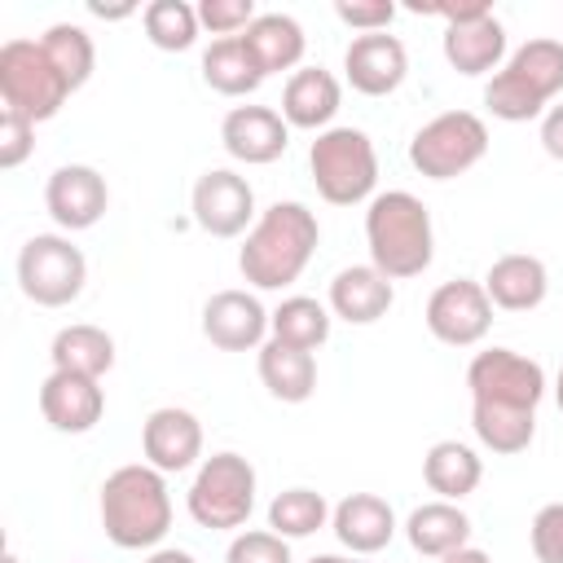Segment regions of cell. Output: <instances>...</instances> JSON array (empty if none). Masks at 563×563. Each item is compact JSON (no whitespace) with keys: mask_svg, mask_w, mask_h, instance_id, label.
Wrapping results in <instances>:
<instances>
[{"mask_svg":"<svg viewBox=\"0 0 563 563\" xmlns=\"http://www.w3.org/2000/svg\"><path fill=\"white\" fill-rule=\"evenodd\" d=\"M321 242V224L317 216L286 198L260 211V220L251 224L242 251H238V268L255 290H286L290 282L303 277L308 260L317 255Z\"/></svg>","mask_w":563,"mask_h":563,"instance_id":"obj_1","label":"cell"},{"mask_svg":"<svg viewBox=\"0 0 563 563\" xmlns=\"http://www.w3.org/2000/svg\"><path fill=\"white\" fill-rule=\"evenodd\" d=\"M365 246H369V264L383 277L391 282L422 277L435 260V229L427 202L409 189L374 194L365 207Z\"/></svg>","mask_w":563,"mask_h":563,"instance_id":"obj_2","label":"cell"},{"mask_svg":"<svg viewBox=\"0 0 563 563\" xmlns=\"http://www.w3.org/2000/svg\"><path fill=\"white\" fill-rule=\"evenodd\" d=\"M101 528L119 550H158V541L172 528V493L167 475L150 462H128L106 475L101 497Z\"/></svg>","mask_w":563,"mask_h":563,"instance_id":"obj_3","label":"cell"},{"mask_svg":"<svg viewBox=\"0 0 563 563\" xmlns=\"http://www.w3.org/2000/svg\"><path fill=\"white\" fill-rule=\"evenodd\" d=\"M563 92V40L537 35L519 44L506 66L488 79L484 106L501 123H528L550 110V101Z\"/></svg>","mask_w":563,"mask_h":563,"instance_id":"obj_4","label":"cell"},{"mask_svg":"<svg viewBox=\"0 0 563 563\" xmlns=\"http://www.w3.org/2000/svg\"><path fill=\"white\" fill-rule=\"evenodd\" d=\"M255 466L224 449V453H211L198 462L194 471V484L185 493V510L198 528H211V532H233V528H246L251 510H255Z\"/></svg>","mask_w":563,"mask_h":563,"instance_id":"obj_5","label":"cell"},{"mask_svg":"<svg viewBox=\"0 0 563 563\" xmlns=\"http://www.w3.org/2000/svg\"><path fill=\"white\" fill-rule=\"evenodd\" d=\"M312 185L330 207H356L374 198L378 185V150L361 128H325L308 150Z\"/></svg>","mask_w":563,"mask_h":563,"instance_id":"obj_6","label":"cell"},{"mask_svg":"<svg viewBox=\"0 0 563 563\" xmlns=\"http://www.w3.org/2000/svg\"><path fill=\"white\" fill-rule=\"evenodd\" d=\"M70 97V84L48 62L40 40H9L0 44V101L31 123H48Z\"/></svg>","mask_w":563,"mask_h":563,"instance_id":"obj_7","label":"cell"},{"mask_svg":"<svg viewBox=\"0 0 563 563\" xmlns=\"http://www.w3.org/2000/svg\"><path fill=\"white\" fill-rule=\"evenodd\" d=\"M488 154V123L471 110H444L427 119L409 141V163L427 180L466 176Z\"/></svg>","mask_w":563,"mask_h":563,"instance_id":"obj_8","label":"cell"},{"mask_svg":"<svg viewBox=\"0 0 563 563\" xmlns=\"http://www.w3.org/2000/svg\"><path fill=\"white\" fill-rule=\"evenodd\" d=\"M88 260L62 233H35L18 251V286L40 308H66L84 295Z\"/></svg>","mask_w":563,"mask_h":563,"instance_id":"obj_9","label":"cell"},{"mask_svg":"<svg viewBox=\"0 0 563 563\" xmlns=\"http://www.w3.org/2000/svg\"><path fill=\"white\" fill-rule=\"evenodd\" d=\"M471 400L479 405H510V409H537L545 396V369L541 361L515 352V347H484L466 365Z\"/></svg>","mask_w":563,"mask_h":563,"instance_id":"obj_10","label":"cell"},{"mask_svg":"<svg viewBox=\"0 0 563 563\" xmlns=\"http://www.w3.org/2000/svg\"><path fill=\"white\" fill-rule=\"evenodd\" d=\"M422 321H427L431 339H440L444 347H475V343H484V334L493 325V299H488L484 282L453 277L431 290Z\"/></svg>","mask_w":563,"mask_h":563,"instance_id":"obj_11","label":"cell"},{"mask_svg":"<svg viewBox=\"0 0 563 563\" xmlns=\"http://www.w3.org/2000/svg\"><path fill=\"white\" fill-rule=\"evenodd\" d=\"M189 211H194V224L211 238H238V233H251V224L260 220L255 211V189L246 176H238L233 167H211L194 180V194H189Z\"/></svg>","mask_w":563,"mask_h":563,"instance_id":"obj_12","label":"cell"},{"mask_svg":"<svg viewBox=\"0 0 563 563\" xmlns=\"http://www.w3.org/2000/svg\"><path fill=\"white\" fill-rule=\"evenodd\" d=\"M268 317L251 290H216L202 303V334L220 352H260L268 343Z\"/></svg>","mask_w":563,"mask_h":563,"instance_id":"obj_13","label":"cell"},{"mask_svg":"<svg viewBox=\"0 0 563 563\" xmlns=\"http://www.w3.org/2000/svg\"><path fill=\"white\" fill-rule=\"evenodd\" d=\"M44 207L48 216L57 220V229L66 233H79V229H92L106 207H110V189H106V176L88 163H66L48 176L44 185Z\"/></svg>","mask_w":563,"mask_h":563,"instance_id":"obj_14","label":"cell"},{"mask_svg":"<svg viewBox=\"0 0 563 563\" xmlns=\"http://www.w3.org/2000/svg\"><path fill=\"white\" fill-rule=\"evenodd\" d=\"M141 453L154 471L180 475L202 457V422L180 405H158L141 422Z\"/></svg>","mask_w":563,"mask_h":563,"instance_id":"obj_15","label":"cell"},{"mask_svg":"<svg viewBox=\"0 0 563 563\" xmlns=\"http://www.w3.org/2000/svg\"><path fill=\"white\" fill-rule=\"evenodd\" d=\"M220 145L229 158H238L246 167H264L286 154L290 123L273 106H233L220 123Z\"/></svg>","mask_w":563,"mask_h":563,"instance_id":"obj_16","label":"cell"},{"mask_svg":"<svg viewBox=\"0 0 563 563\" xmlns=\"http://www.w3.org/2000/svg\"><path fill=\"white\" fill-rule=\"evenodd\" d=\"M40 413L53 431L62 435H84L101 422L106 413V391H101V378H88V374H70V369H53L44 383H40Z\"/></svg>","mask_w":563,"mask_h":563,"instance_id":"obj_17","label":"cell"},{"mask_svg":"<svg viewBox=\"0 0 563 563\" xmlns=\"http://www.w3.org/2000/svg\"><path fill=\"white\" fill-rule=\"evenodd\" d=\"M343 75L361 97H391L409 75V53L396 35H356L343 53Z\"/></svg>","mask_w":563,"mask_h":563,"instance_id":"obj_18","label":"cell"},{"mask_svg":"<svg viewBox=\"0 0 563 563\" xmlns=\"http://www.w3.org/2000/svg\"><path fill=\"white\" fill-rule=\"evenodd\" d=\"M396 303L391 277H383L374 264H347L330 282V312L347 325H374Z\"/></svg>","mask_w":563,"mask_h":563,"instance_id":"obj_19","label":"cell"},{"mask_svg":"<svg viewBox=\"0 0 563 563\" xmlns=\"http://www.w3.org/2000/svg\"><path fill=\"white\" fill-rule=\"evenodd\" d=\"M343 106V88L325 66H299L282 88V119L303 132H325Z\"/></svg>","mask_w":563,"mask_h":563,"instance_id":"obj_20","label":"cell"},{"mask_svg":"<svg viewBox=\"0 0 563 563\" xmlns=\"http://www.w3.org/2000/svg\"><path fill=\"white\" fill-rule=\"evenodd\" d=\"M330 528H334L339 545H347L352 554H378L396 537V510L378 493H347L334 506Z\"/></svg>","mask_w":563,"mask_h":563,"instance_id":"obj_21","label":"cell"},{"mask_svg":"<svg viewBox=\"0 0 563 563\" xmlns=\"http://www.w3.org/2000/svg\"><path fill=\"white\" fill-rule=\"evenodd\" d=\"M484 290H488L493 308H501V312H532L550 295V273L537 255L515 251V255H501V260L488 264Z\"/></svg>","mask_w":563,"mask_h":563,"instance_id":"obj_22","label":"cell"},{"mask_svg":"<svg viewBox=\"0 0 563 563\" xmlns=\"http://www.w3.org/2000/svg\"><path fill=\"white\" fill-rule=\"evenodd\" d=\"M444 62L457 70V75H497L506 66V26L488 13V18H475V22H462V26H444Z\"/></svg>","mask_w":563,"mask_h":563,"instance_id":"obj_23","label":"cell"},{"mask_svg":"<svg viewBox=\"0 0 563 563\" xmlns=\"http://www.w3.org/2000/svg\"><path fill=\"white\" fill-rule=\"evenodd\" d=\"M242 44L251 53V62L260 66V75H277V70H290L303 62V48H308V35L303 26L290 18V13H260L246 31H242Z\"/></svg>","mask_w":563,"mask_h":563,"instance_id":"obj_24","label":"cell"},{"mask_svg":"<svg viewBox=\"0 0 563 563\" xmlns=\"http://www.w3.org/2000/svg\"><path fill=\"white\" fill-rule=\"evenodd\" d=\"M405 537L418 554L427 559H444L462 545H471V515L457 506V501H422L409 510L405 519Z\"/></svg>","mask_w":563,"mask_h":563,"instance_id":"obj_25","label":"cell"},{"mask_svg":"<svg viewBox=\"0 0 563 563\" xmlns=\"http://www.w3.org/2000/svg\"><path fill=\"white\" fill-rule=\"evenodd\" d=\"M255 369H260V383L268 387V396L282 405H303L317 391V356L303 347L268 339L255 356Z\"/></svg>","mask_w":563,"mask_h":563,"instance_id":"obj_26","label":"cell"},{"mask_svg":"<svg viewBox=\"0 0 563 563\" xmlns=\"http://www.w3.org/2000/svg\"><path fill=\"white\" fill-rule=\"evenodd\" d=\"M422 479H427V488H431L440 501H462V497H471V493L479 488L484 462H479V453H475L471 444H462V440H435V444L427 449V457H422Z\"/></svg>","mask_w":563,"mask_h":563,"instance_id":"obj_27","label":"cell"},{"mask_svg":"<svg viewBox=\"0 0 563 563\" xmlns=\"http://www.w3.org/2000/svg\"><path fill=\"white\" fill-rule=\"evenodd\" d=\"M48 356H53V369H70V374L101 378V374L114 369V339H110L101 325L75 321V325H62V330L53 334Z\"/></svg>","mask_w":563,"mask_h":563,"instance_id":"obj_28","label":"cell"},{"mask_svg":"<svg viewBox=\"0 0 563 563\" xmlns=\"http://www.w3.org/2000/svg\"><path fill=\"white\" fill-rule=\"evenodd\" d=\"M471 427L475 440L488 453L515 457L537 440V409H510V405H479L471 400Z\"/></svg>","mask_w":563,"mask_h":563,"instance_id":"obj_29","label":"cell"},{"mask_svg":"<svg viewBox=\"0 0 563 563\" xmlns=\"http://www.w3.org/2000/svg\"><path fill=\"white\" fill-rule=\"evenodd\" d=\"M202 79L211 92L220 97H246L264 84L260 66L251 62L242 35H224V40H211V48L202 53Z\"/></svg>","mask_w":563,"mask_h":563,"instance_id":"obj_30","label":"cell"},{"mask_svg":"<svg viewBox=\"0 0 563 563\" xmlns=\"http://www.w3.org/2000/svg\"><path fill=\"white\" fill-rule=\"evenodd\" d=\"M330 308L317 303L312 295H290L273 308L268 317V339L277 343H290V347H303V352H317L325 339H330Z\"/></svg>","mask_w":563,"mask_h":563,"instance_id":"obj_31","label":"cell"},{"mask_svg":"<svg viewBox=\"0 0 563 563\" xmlns=\"http://www.w3.org/2000/svg\"><path fill=\"white\" fill-rule=\"evenodd\" d=\"M330 501L317 493V488H282L273 501H268V528L286 541H299V537H312L330 523Z\"/></svg>","mask_w":563,"mask_h":563,"instance_id":"obj_32","label":"cell"},{"mask_svg":"<svg viewBox=\"0 0 563 563\" xmlns=\"http://www.w3.org/2000/svg\"><path fill=\"white\" fill-rule=\"evenodd\" d=\"M141 26H145V40L163 53H185L194 48L202 22H198V4L189 0H154L141 9Z\"/></svg>","mask_w":563,"mask_h":563,"instance_id":"obj_33","label":"cell"},{"mask_svg":"<svg viewBox=\"0 0 563 563\" xmlns=\"http://www.w3.org/2000/svg\"><path fill=\"white\" fill-rule=\"evenodd\" d=\"M48 62L62 70V79L70 84V92H79L88 79H92V66H97V48H92V35L75 22H53L44 35H40Z\"/></svg>","mask_w":563,"mask_h":563,"instance_id":"obj_34","label":"cell"},{"mask_svg":"<svg viewBox=\"0 0 563 563\" xmlns=\"http://www.w3.org/2000/svg\"><path fill=\"white\" fill-rule=\"evenodd\" d=\"M224 563H295V559H290V541L277 537L273 528H246L229 541Z\"/></svg>","mask_w":563,"mask_h":563,"instance_id":"obj_35","label":"cell"},{"mask_svg":"<svg viewBox=\"0 0 563 563\" xmlns=\"http://www.w3.org/2000/svg\"><path fill=\"white\" fill-rule=\"evenodd\" d=\"M31 150H35V123L26 114L0 106V167L4 172L22 167L31 158Z\"/></svg>","mask_w":563,"mask_h":563,"instance_id":"obj_36","label":"cell"},{"mask_svg":"<svg viewBox=\"0 0 563 563\" xmlns=\"http://www.w3.org/2000/svg\"><path fill=\"white\" fill-rule=\"evenodd\" d=\"M255 0H202L198 4V22L211 31V35H242L251 22H255Z\"/></svg>","mask_w":563,"mask_h":563,"instance_id":"obj_37","label":"cell"},{"mask_svg":"<svg viewBox=\"0 0 563 563\" xmlns=\"http://www.w3.org/2000/svg\"><path fill=\"white\" fill-rule=\"evenodd\" d=\"M528 545H532L537 563H563V501H550L532 515Z\"/></svg>","mask_w":563,"mask_h":563,"instance_id":"obj_38","label":"cell"},{"mask_svg":"<svg viewBox=\"0 0 563 563\" xmlns=\"http://www.w3.org/2000/svg\"><path fill=\"white\" fill-rule=\"evenodd\" d=\"M334 18L343 26H352V31H361V35H378V31L391 26L396 4L391 0H339L334 4Z\"/></svg>","mask_w":563,"mask_h":563,"instance_id":"obj_39","label":"cell"},{"mask_svg":"<svg viewBox=\"0 0 563 563\" xmlns=\"http://www.w3.org/2000/svg\"><path fill=\"white\" fill-rule=\"evenodd\" d=\"M541 150H545L554 163H563V101L541 114Z\"/></svg>","mask_w":563,"mask_h":563,"instance_id":"obj_40","label":"cell"},{"mask_svg":"<svg viewBox=\"0 0 563 563\" xmlns=\"http://www.w3.org/2000/svg\"><path fill=\"white\" fill-rule=\"evenodd\" d=\"M440 563H493V554H488V550H479V545H462V550L444 554Z\"/></svg>","mask_w":563,"mask_h":563,"instance_id":"obj_41","label":"cell"},{"mask_svg":"<svg viewBox=\"0 0 563 563\" xmlns=\"http://www.w3.org/2000/svg\"><path fill=\"white\" fill-rule=\"evenodd\" d=\"M145 563H198L189 550H176V545H158V550H150V559Z\"/></svg>","mask_w":563,"mask_h":563,"instance_id":"obj_42","label":"cell"},{"mask_svg":"<svg viewBox=\"0 0 563 563\" xmlns=\"http://www.w3.org/2000/svg\"><path fill=\"white\" fill-rule=\"evenodd\" d=\"M88 13H97V18H128V13H136L132 4H119V9H106V4H88Z\"/></svg>","mask_w":563,"mask_h":563,"instance_id":"obj_43","label":"cell"},{"mask_svg":"<svg viewBox=\"0 0 563 563\" xmlns=\"http://www.w3.org/2000/svg\"><path fill=\"white\" fill-rule=\"evenodd\" d=\"M554 405H559V413H563V365H559V374H554Z\"/></svg>","mask_w":563,"mask_h":563,"instance_id":"obj_44","label":"cell"},{"mask_svg":"<svg viewBox=\"0 0 563 563\" xmlns=\"http://www.w3.org/2000/svg\"><path fill=\"white\" fill-rule=\"evenodd\" d=\"M308 563H352V559H343V554H312Z\"/></svg>","mask_w":563,"mask_h":563,"instance_id":"obj_45","label":"cell"},{"mask_svg":"<svg viewBox=\"0 0 563 563\" xmlns=\"http://www.w3.org/2000/svg\"><path fill=\"white\" fill-rule=\"evenodd\" d=\"M0 563H22V559H18L13 550H4V554H0Z\"/></svg>","mask_w":563,"mask_h":563,"instance_id":"obj_46","label":"cell"}]
</instances>
